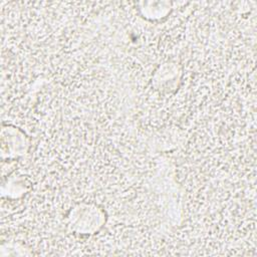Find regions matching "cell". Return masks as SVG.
Wrapping results in <instances>:
<instances>
[{"label": "cell", "mask_w": 257, "mask_h": 257, "mask_svg": "<svg viewBox=\"0 0 257 257\" xmlns=\"http://www.w3.org/2000/svg\"><path fill=\"white\" fill-rule=\"evenodd\" d=\"M102 212L92 204H79L70 212L71 228L81 233H92L99 229L103 222Z\"/></svg>", "instance_id": "1"}]
</instances>
